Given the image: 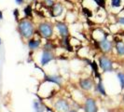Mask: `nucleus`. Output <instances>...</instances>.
I'll use <instances>...</instances> for the list:
<instances>
[{"label":"nucleus","mask_w":124,"mask_h":112,"mask_svg":"<svg viewBox=\"0 0 124 112\" xmlns=\"http://www.w3.org/2000/svg\"><path fill=\"white\" fill-rule=\"evenodd\" d=\"M17 32L23 40H28L35 36L37 26L30 18H22L17 22Z\"/></svg>","instance_id":"nucleus-1"},{"label":"nucleus","mask_w":124,"mask_h":112,"mask_svg":"<svg viewBox=\"0 0 124 112\" xmlns=\"http://www.w3.org/2000/svg\"><path fill=\"white\" fill-rule=\"evenodd\" d=\"M54 24L50 21H42L37 25V33L44 39H51L54 36Z\"/></svg>","instance_id":"nucleus-2"},{"label":"nucleus","mask_w":124,"mask_h":112,"mask_svg":"<svg viewBox=\"0 0 124 112\" xmlns=\"http://www.w3.org/2000/svg\"><path fill=\"white\" fill-rule=\"evenodd\" d=\"M98 66L103 73L114 71V61L107 54H101L98 57Z\"/></svg>","instance_id":"nucleus-3"},{"label":"nucleus","mask_w":124,"mask_h":112,"mask_svg":"<svg viewBox=\"0 0 124 112\" xmlns=\"http://www.w3.org/2000/svg\"><path fill=\"white\" fill-rule=\"evenodd\" d=\"M52 107L55 112H67L72 108L70 102L67 99L62 98V97L57 98L53 102Z\"/></svg>","instance_id":"nucleus-4"},{"label":"nucleus","mask_w":124,"mask_h":112,"mask_svg":"<svg viewBox=\"0 0 124 112\" xmlns=\"http://www.w3.org/2000/svg\"><path fill=\"white\" fill-rule=\"evenodd\" d=\"M98 43V49L101 50V52L103 54H111L114 50V41L110 40L108 37L103 38Z\"/></svg>","instance_id":"nucleus-5"},{"label":"nucleus","mask_w":124,"mask_h":112,"mask_svg":"<svg viewBox=\"0 0 124 112\" xmlns=\"http://www.w3.org/2000/svg\"><path fill=\"white\" fill-rule=\"evenodd\" d=\"M56 53L55 51H50V50H42L41 54H40V60H39V64L40 66H46L48 65L50 62L54 61L56 59Z\"/></svg>","instance_id":"nucleus-6"},{"label":"nucleus","mask_w":124,"mask_h":112,"mask_svg":"<svg viewBox=\"0 0 124 112\" xmlns=\"http://www.w3.org/2000/svg\"><path fill=\"white\" fill-rule=\"evenodd\" d=\"M54 27L57 29L60 37H70V30H69V26L66 22H64V21H55Z\"/></svg>","instance_id":"nucleus-7"},{"label":"nucleus","mask_w":124,"mask_h":112,"mask_svg":"<svg viewBox=\"0 0 124 112\" xmlns=\"http://www.w3.org/2000/svg\"><path fill=\"white\" fill-rule=\"evenodd\" d=\"M83 110L84 112H98V106L95 98H93L92 96L86 97L84 99Z\"/></svg>","instance_id":"nucleus-8"},{"label":"nucleus","mask_w":124,"mask_h":112,"mask_svg":"<svg viewBox=\"0 0 124 112\" xmlns=\"http://www.w3.org/2000/svg\"><path fill=\"white\" fill-rule=\"evenodd\" d=\"M95 86V82L92 78H82L78 80V87L83 92H91Z\"/></svg>","instance_id":"nucleus-9"},{"label":"nucleus","mask_w":124,"mask_h":112,"mask_svg":"<svg viewBox=\"0 0 124 112\" xmlns=\"http://www.w3.org/2000/svg\"><path fill=\"white\" fill-rule=\"evenodd\" d=\"M50 16L52 18H59L63 15L64 13V5L62 4V2H57L56 1L54 3V5L50 8Z\"/></svg>","instance_id":"nucleus-10"},{"label":"nucleus","mask_w":124,"mask_h":112,"mask_svg":"<svg viewBox=\"0 0 124 112\" xmlns=\"http://www.w3.org/2000/svg\"><path fill=\"white\" fill-rule=\"evenodd\" d=\"M43 80L48 82H51L54 85H57L58 87H62L63 84V78L58 74L49 75L47 73H43Z\"/></svg>","instance_id":"nucleus-11"},{"label":"nucleus","mask_w":124,"mask_h":112,"mask_svg":"<svg viewBox=\"0 0 124 112\" xmlns=\"http://www.w3.org/2000/svg\"><path fill=\"white\" fill-rule=\"evenodd\" d=\"M41 46H42V38L40 37H36V36H34L32 38L27 40V47L30 51L35 52V50H38Z\"/></svg>","instance_id":"nucleus-12"},{"label":"nucleus","mask_w":124,"mask_h":112,"mask_svg":"<svg viewBox=\"0 0 124 112\" xmlns=\"http://www.w3.org/2000/svg\"><path fill=\"white\" fill-rule=\"evenodd\" d=\"M39 99L33 100V109L35 112H46L47 106L44 104L43 101H41V98L38 96Z\"/></svg>","instance_id":"nucleus-13"},{"label":"nucleus","mask_w":124,"mask_h":112,"mask_svg":"<svg viewBox=\"0 0 124 112\" xmlns=\"http://www.w3.org/2000/svg\"><path fill=\"white\" fill-rule=\"evenodd\" d=\"M114 50L118 57H124V41L118 39L114 41Z\"/></svg>","instance_id":"nucleus-14"},{"label":"nucleus","mask_w":124,"mask_h":112,"mask_svg":"<svg viewBox=\"0 0 124 112\" xmlns=\"http://www.w3.org/2000/svg\"><path fill=\"white\" fill-rule=\"evenodd\" d=\"M94 91L96 93H98L101 96H104V97H107V93H106V90L104 85V81L102 80V78L98 80V82L95 84L94 86Z\"/></svg>","instance_id":"nucleus-15"},{"label":"nucleus","mask_w":124,"mask_h":112,"mask_svg":"<svg viewBox=\"0 0 124 112\" xmlns=\"http://www.w3.org/2000/svg\"><path fill=\"white\" fill-rule=\"evenodd\" d=\"M59 44L60 46L62 47V49L67 50V51H73V47L71 45V42H70V37H61L60 38V41H59Z\"/></svg>","instance_id":"nucleus-16"},{"label":"nucleus","mask_w":124,"mask_h":112,"mask_svg":"<svg viewBox=\"0 0 124 112\" xmlns=\"http://www.w3.org/2000/svg\"><path fill=\"white\" fill-rule=\"evenodd\" d=\"M47 41L42 45V50H50V51H55L57 50V45H56L51 39H46Z\"/></svg>","instance_id":"nucleus-17"},{"label":"nucleus","mask_w":124,"mask_h":112,"mask_svg":"<svg viewBox=\"0 0 124 112\" xmlns=\"http://www.w3.org/2000/svg\"><path fill=\"white\" fill-rule=\"evenodd\" d=\"M33 8H32V4H26L23 9V12L24 14L25 18H33Z\"/></svg>","instance_id":"nucleus-18"},{"label":"nucleus","mask_w":124,"mask_h":112,"mask_svg":"<svg viewBox=\"0 0 124 112\" xmlns=\"http://www.w3.org/2000/svg\"><path fill=\"white\" fill-rule=\"evenodd\" d=\"M117 78L119 82V86H120V90L123 92L124 91V72L123 71H118L117 73Z\"/></svg>","instance_id":"nucleus-19"},{"label":"nucleus","mask_w":124,"mask_h":112,"mask_svg":"<svg viewBox=\"0 0 124 112\" xmlns=\"http://www.w3.org/2000/svg\"><path fill=\"white\" fill-rule=\"evenodd\" d=\"M93 2H94L96 4V6L100 8H103L104 10H106V0H92Z\"/></svg>","instance_id":"nucleus-20"},{"label":"nucleus","mask_w":124,"mask_h":112,"mask_svg":"<svg viewBox=\"0 0 124 112\" xmlns=\"http://www.w3.org/2000/svg\"><path fill=\"white\" fill-rule=\"evenodd\" d=\"M122 6V0H111L110 7L112 8H118Z\"/></svg>","instance_id":"nucleus-21"},{"label":"nucleus","mask_w":124,"mask_h":112,"mask_svg":"<svg viewBox=\"0 0 124 112\" xmlns=\"http://www.w3.org/2000/svg\"><path fill=\"white\" fill-rule=\"evenodd\" d=\"M55 2L56 1H54V0H42V3H43L44 6L49 8H50L51 7L53 6Z\"/></svg>","instance_id":"nucleus-22"},{"label":"nucleus","mask_w":124,"mask_h":112,"mask_svg":"<svg viewBox=\"0 0 124 112\" xmlns=\"http://www.w3.org/2000/svg\"><path fill=\"white\" fill-rule=\"evenodd\" d=\"M12 13H13L14 18H15V20H16V22H18L19 20H20V10H19L18 8H15V9L12 11Z\"/></svg>","instance_id":"nucleus-23"},{"label":"nucleus","mask_w":124,"mask_h":112,"mask_svg":"<svg viewBox=\"0 0 124 112\" xmlns=\"http://www.w3.org/2000/svg\"><path fill=\"white\" fill-rule=\"evenodd\" d=\"M116 22L118 23V24L124 25V16H118V17H117Z\"/></svg>","instance_id":"nucleus-24"},{"label":"nucleus","mask_w":124,"mask_h":112,"mask_svg":"<svg viewBox=\"0 0 124 112\" xmlns=\"http://www.w3.org/2000/svg\"><path fill=\"white\" fill-rule=\"evenodd\" d=\"M15 2H16V4H17V5H19V6H22V5H23L24 0H15Z\"/></svg>","instance_id":"nucleus-25"},{"label":"nucleus","mask_w":124,"mask_h":112,"mask_svg":"<svg viewBox=\"0 0 124 112\" xmlns=\"http://www.w3.org/2000/svg\"><path fill=\"white\" fill-rule=\"evenodd\" d=\"M3 18H4V15H3V11L0 9V21H2L3 20Z\"/></svg>","instance_id":"nucleus-26"},{"label":"nucleus","mask_w":124,"mask_h":112,"mask_svg":"<svg viewBox=\"0 0 124 112\" xmlns=\"http://www.w3.org/2000/svg\"><path fill=\"white\" fill-rule=\"evenodd\" d=\"M67 112H78V111L77 109H74V108H71V109H70L69 111H67Z\"/></svg>","instance_id":"nucleus-27"},{"label":"nucleus","mask_w":124,"mask_h":112,"mask_svg":"<svg viewBox=\"0 0 124 112\" xmlns=\"http://www.w3.org/2000/svg\"><path fill=\"white\" fill-rule=\"evenodd\" d=\"M122 101H123V103H124V93H122Z\"/></svg>","instance_id":"nucleus-28"},{"label":"nucleus","mask_w":124,"mask_h":112,"mask_svg":"<svg viewBox=\"0 0 124 112\" xmlns=\"http://www.w3.org/2000/svg\"><path fill=\"white\" fill-rule=\"evenodd\" d=\"M2 45V39H1V37H0V46Z\"/></svg>","instance_id":"nucleus-29"}]
</instances>
